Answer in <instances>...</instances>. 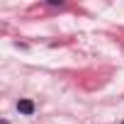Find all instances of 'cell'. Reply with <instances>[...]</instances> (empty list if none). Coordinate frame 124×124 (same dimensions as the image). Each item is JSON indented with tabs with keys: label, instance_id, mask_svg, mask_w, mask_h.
Masks as SVG:
<instances>
[{
	"label": "cell",
	"instance_id": "1",
	"mask_svg": "<svg viewBox=\"0 0 124 124\" xmlns=\"http://www.w3.org/2000/svg\"><path fill=\"white\" fill-rule=\"evenodd\" d=\"M17 109H20L22 114H27V117H29V114H34L37 105H34L32 100H20V102H17Z\"/></svg>",
	"mask_w": 124,
	"mask_h": 124
},
{
	"label": "cell",
	"instance_id": "2",
	"mask_svg": "<svg viewBox=\"0 0 124 124\" xmlns=\"http://www.w3.org/2000/svg\"><path fill=\"white\" fill-rule=\"evenodd\" d=\"M122 124H124V122H122Z\"/></svg>",
	"mask_w": 124,
	"mask_h": 124
}]
</instances>
